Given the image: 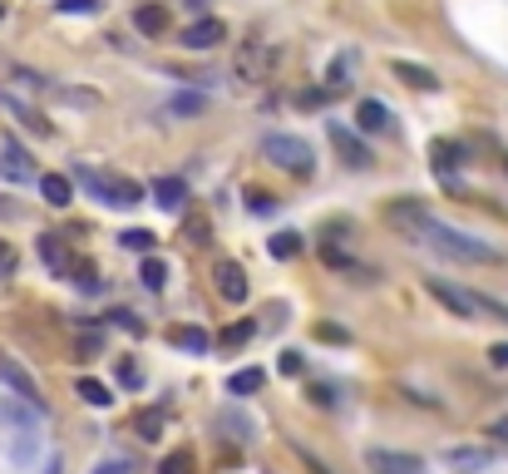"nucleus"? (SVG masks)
<instances>
[{
  "instance_id": "nucleus-1",
  "label": "nucleus",
  "mask_w": 508,
  "mask_h": 474,
  "mask_svg": "<svg viewBox=\"0 0 508 474\" xmlns=\"http://www.w3.org/2000/svg\"><path fill=\"white\" fill-rule=\"evenodd\" d=\"M79 173V183L89 188V198H99L104 208H134V203H143V183H134V178H124V173H104V168H74Z\"/></svg>"
},
{
  "instance_id": "nucleus-2",
  "label": "nucleus",
  "mask_w": 508,
  "mask_h": 474,
  "mask_svg": "<svg viewBox=\"0 0 508 474\" xmlns=\"http://www.w3.org/2000/svg\"><path fill=\"white\" fill-rule=\"evenodd\" d=\"M425 242L435 252H444V257H454V262H499V252L489 247L484 237H469V233H459V228H444L429 218V228H425Z\"/></svg>"
},
{
  "instance_id": "nucleus-3",
  "label": "nucleus",
  "mask_w": 508,
  "mask_h": 474,
  "mask_svg": "<svg viewBox=\"0 0 508 474\" xmlns=\"http://www.w3.org/2000/svg\"><path fill=\"white\" fill-rule=\"evenodd\" d=\"M262 158L287 168V173H311V144L296 139V134H267L262 139Z\"/></svg>"
},
{
  "instance_id": "nucleus-4",
  "label": "nucleus",
  "mask_w": 508,
  "mask_h": 474,
  "mask_svg": "<svg viewBox=\"0 0 508 474\" xmlns=\"http://www.w3.org/2000/svg\"><path fill=\"white\" fill-rule=\"evenodd\" d=\"M425 287H429V297H435V302H444V307H449L454 316H464V321H474V316L484 311V307H479V297H474V292L454 287V282H444V277H429Z\"/></svg>"
},
{
  "instance_id": "nucleus-5",
  "label": "nucleus",
  "mask_w": 508,
  "mask_h": 474,
  "mask_svg": "<svg viewBox=\"0 0 508 474\" xmlns=\"http://www.w3.org/2000/svg\"><path fill=\"white\" fill-rule=\"evenodd\" d=\"M370 474H425V460L405 455V450H365Z\"/></svg>"
},
{
  "instance_id": "nucleus-6",
  "label": "nucleus",
  "mask_w": 508,
  "mask_h": 474,
  "mask_svg": "<svg viewBox=\"0 0 508 474\" xmlns=\"http://www.w3.org/2000/svg\"><path fill=\"white\" fill-rule=\"evenodd\" d=\"M0 381H5V386H10V391H15L20 400H25V405L45 410V395H40L35 376H30V371H25V366H20V361H5V356H0Z\"/></svg>"
},
{
  "instance_id": "nucleus-7",
  "label": "nucleus",
  "mask_w": 508,
  "mask_h": 474,
  "mask_svg": "<svg viewBox=\"0 0 508 474\" xmlns=\"http://www.w3.org/2000/svg\"><path fill=\"white\" fill-rule=\"evenodd\" d=\"M326 139L336 144V153H341V158H346V163H351V168H370V149H365L361 139H356L351 129H346V124L326 119Z\"/></svg>"
},
{
  "instance_id": "nucleus-8",
  "label": "nucleus",
  "mask_w": 508,
  "mask_h": 474,
  "mask_svg": "<svg viewBox=\"0 0 508 474\" xmlns=\"http://www.w3.org/2000/svg\"><path fill=\"white\" fill-rule=\"evenodd\" d=\"M489 465H494V450H474V445L444 450V469H454V474H484Z\"/></svg>"
},
{
  "instance_id": "nucleus-9",
  "label": "nucleus",
  "mask_w": 508,
  "mask_h": 474,
  "mask_svg": "<svg viewBox=\"0 0 508 474\" xmlns=\"http://www.w3.org/2000/svg\"><path fill=\"white\" fill-rule=\"evenodd\" d=\"M247 292H252L247 272H242L232 257H222V262H217V297H222V302H247Z\"/></svg>"
},
{
  "instance_id": "nucleus-10",
  "label": "nucleus",
  "mask_w": 508,
  "mask_h": 474,
  "mask_svg": "<svg viewBox=\"0 0 508 474\" xmlns=\"http://www.w3.org/2000/svg\"><path fill=\"white\" fill-rule=\"evenodd\" d=\"M222 40H227V25H222L217 15H208V20H193V25L183 30V45H188V50H217Z\"/></svg>"
},
{
  "instance_id": "nucleus-11",
  "label": "nucleus",
  "mask_w": 508,
  "mask_h": 474,
  "mask_svg": "<svg viewBox=\"0 0 508 474\" xmlns=\"http://www.w3.org/2000/svg\"><path fill=\"white\" fill-rule=\"evenodd\" d=\"M0 178H10V183H30L35 178V163H30V153L20 149V144H0Z\"/></svg>"
},
{
  "instance_id": "nucleus-12",
  "label": "nucleus",
  "mask_w": 508,
  "mask_h": 474,
  "mask_svg": "<svg viewBox=\"0 0 508 474\" xmlns=\"http://www.w3.org/2000/svg\"><path fill=\"white\" fill-rule=\"evenodd\" d=\"M272 65H277V50H267V45H247L237 55V75L242 79H267Z\"/></svg>"
},
{
  "instance_id": "nucleus-13",
  "label": "nucleus",
  "mask_w": 508,
  "mask_h": 474,
  "mask_svg": "<svg viewBox=\"0 0 508 474\" xmlns=\"http://www.w3.org/2000/svg\"><path fill=\"white\" fill-rule=\"evenodd\" d=\"M385 223H390V228H405L410 237H425L429 213H425L420 203H395V208H385Z\"/></svg>"
},
{
  "instance_id": "nucleus-14",
  "label": "nucleus",
  "mask_w": 508,
  "mask_h": 474,
  "mask_svg": "<svg viewBox=\"0 0 508 474\" xmlns=\"http://www.w3.org/2000/svg\"><path fill=\"white\" fill-rule=\"evenodd\" d=\"M356 124H361V134H390V129H395V114H390L380 99H361Z\"/></svg>"
},
{
  "instance_id": "nucleus-15",
  "label": "nucleus",
  "mask_w": 508,
  "mask_h": 474,
  "mask_svg": "<svg viewBox=\"0 0 508 474\" xmlns=\"http://www.w3.org/2000/svg\"><path fill=\"white\" fill-rule=\"evenodd\" d=\"M148 193L158 198V208L163 213H183V203H188V183L183 178H153V188Z\"/></svg>"
},
{
  "instance_id": "nucleus-16",
  "label": "nucleus",
  "mask_w": 508,
  "mask_h": 474,
  "mask_svg": "<svg viewBox=\"0 0 508 474\" xmlns=\"http://www.w3.org/2000/svg\"><path fill=\"white\" fill-rule=\"evenodd\" d=\"M134 25H139V35H168V5L143 0V5L134 10Z\"/></svg>"
},
{
  "instance_id": "nucleus-17",
  "label": "nucleus",
  "mask_w": 508,
  "mask_h": 474,
  "mask_svg": "<svg viewBox=\"0 0 508 474\" xmlns=\"http://www.w3.org/2000/svg\"><path fill=\"white\" fill-rule=\"evenodd\" d=\"M0 104H5V109L15 114V119L25 124L30 134H50V119H45V114H40V109H30L25 99H15V94H0Z\"/></svg>"
},
{
  "instance_id": "nucleus-18",
  "label": "nucleus",
  "mask_w": 508,
  "mask_h": 474,
  "mask_svg": "<svg viewBox=\"0 0 508 474\" xmlns=\"http://www.w3.org/2000/svg\"><path fill=\"white\" fill-rule=\"evenodd\" d=\"M395 79L400 84H410V89H439V79H435V70H425V65H410V60H395Z\"/></svg>"
},
{
  "instance_id": "nucleus-19",
  "label": "nucleus",
  "mask_w": 508,
  "mask_h": 474,
  "mask_svg": "<svg viewBox=\"0 0 508 474\" xmlns=\"http://www.w3.org/2000/svg\"><path fill=\"white\" fill-rule=\"evenodd\" d=\"M203 109H208V94H193V89H183V94L168 99V119H198Z\"/></svg>"
},
{
  "instance_id": "nucleus-20",
  "label": "nucleus",
  "mask_w": 508,
  "mask_h": 474,
  "mask_svg": "<svg viewBox=\"0 0 508 474\" xmlns=\"http://www.w3.org/2000/svg\"><path fill=\"white\" fill-rule=\"evenodd\" d=\"M134 430H139V440H163V430H168V410H158V405H148L134 415Z\"/></svg>"
},
{
  "instance_id": "nucleus-21",
  "label": "nucleus",
  "mask_w": 508,
  "mask_h": 474,
  "mask_svg": "<svg viewBox=\"0 0 508 474\" xmlns=\"http://www.w3.org/2000/svg\"><path fill=\"white\" fill-rule=\"evenodd\" d=\"M40 193H45V203H50V208H69L74 188H69V178H65V173H45V178H40Z\"/></svg>"
},
{
  "instance_id": "nucleus-22",
  "label": "nucleus",
  "mask_w": 508,
  "mask_h": 474,
  "mask_svg": "<svg viewBox=\"0 0 508 474\" xmlns=\"http://www.w3.org/2000/svg\"><path fill=\"white\" fill-rule=\"evenodd\" d=\"M40 257H45L55 272H69V267H74V257L65 252V242H60L55 233H45V237H40Z\"/></svg>"
},
{
  "instance_id": "nucleus-23",
  "label": "nucleus",
  "mask_w": 508,
  "mask_h": 474,
  "mask_svg": "<svg viewBox=\"0 0 508 474\" xmlns=\"http://www.w3.org/2000/svg\"><path fill=\"white\" fill-rule=\"evenodd\" d=\"M262 381H267V371L247 366V371H232V376H227V391H232V395H252V391H262Z\"/></svg>"
},
{
  "instance_id": "nucleus-24",
  "label": "nucleus",
  "mask_w": 508,
  "mask_h": 474,
  "mask_svg": "<svg viewBox=\"0 0 508 474\" xmlns=\"http://www.w3.org/2000/svg\"><path fill=\"white\" fill-rule=\"evenodd\" d=\"M429 153H435V173H439V178H444V173H454V168L464 163V144H444V139H439Z\"/></svg>"
},
{
  "instance_id": "nucleus-25",
  "label": "nucleus",
  "mask_w": 508,
  "mask_h": 474,
  "mask_svg": "<svg viewBox=\"0 0 508 474\" xmlns=\"http://www.w3.org/2000/svg\"><path fill=\"white\" fill-rule=\"evenodd\" d=\"M74 395H79V400H84V405H99V410H109V405H114L109 386H104V381H89V376H84V381H79V386H74Z\"/></svg>"
},
{
  "instance_id": "nucleus-26",
  "label": "nucleus",
  "mask_w": 508,
  "mask_h": 474,
  "mask_svg": "<svg viewBox=\"0 0 508 474\" xmlns=\"http://www.w3.org/2000/svg\"><path fill=\"white\" fill-rule=\"evenodd\" d=\"M139 277H143V287H148V292H163V287H168V262L148 252L143 267H139Z\"/></svg>"
},
{
  "instance_id": "nucleus-27",
  "label": "nucleus",
  "mask_w": 508,
  "mask_h": 474,
  "mask_svg": "<svg viewBox=\"0 0 508 474\" xmlns=\"http://www.w3.org/2000/svg\"><path fill=\"white\" fill-rule=\"evenodd\" d=\"M168 341L183 346V351H208V331H203V326H173Z\"/></svg>"
},
{
  "instance_id": "nucleus-28",
  "label": "nucleus",
  "mask_w": 508,
  "mask_h": 474,
  "mask_svg": "<svg viewBox=\"0 0 508 474\" xmlns=\"http://www.w3.org/2000/svg\"><path fill=\"white\" fill-rule=\"evenodd\" d=\"M252 336H257V321H232L227 331L217 336V341H222V346H247Z\"/></svg>"
},
{
  "instance_id": "nucleus-29",
  "label": "nucleus",
  "mask_w": 508,
  "mask_h": 474,
  "mask_svg": "<svg viewBox=\"0 0 508 474\" xmlns=\"http://www.w3.org/2000/svg\"><path fill=\"white\" fill-rule=\"evenodd\" d=\"M267 252L272 257H296V252H301V233H277L267 242Z\"/></svg>"
},
{
  "instance_id": "nucleus-30",
  "label": "nucleus",
  "mask_w": 508,
  "mask_h": 474,
  "mask_svg": "<svg viewBox=\"0 0 508 474\" xmlns=\"http://www.w3.org/2000/svg\"><path fill=\"white\" fill-rule=\"evenodd\" d=\"M119 242L129 252H143V257L153 252V233H148V228H129V233H119Z\"/></svg>"
},
{
  "instance_id": "nucleus-31",
  "label": "nucleus",
  "mask_w": 508,
  "mask_h": 474,
  "mask_svg": "<svg viewBox=\"0 0 508 474\" xmlns=\"http://www.w3.org/2000/svg\"><path fill=\"white\" fill-rule=\"evenodd\" d=\"M158 474H193V450H173V455L158 465Z\"/></svg>"
},
{
  "instance_id": "nucleus-32",
  "label": "nucleus",
  "mask_w": 508,
  "mask_h": 474,
  "mask_svg": "<svg viewBox=\"0 0 508 474\" xmlns=\"http://www.w3.org/2000/svg\"><path fill=\"white\" fill-rule=\"evenodd\" d=\"M60 15H99V0H55Z\"/></svg>"
},
{
  "instance_id": "nucleus-33",
  "label": "nucleus",
  "mask_w": 508,
  "mask_h": 474,
  "mask_svg": "<svg viewBox=\"0 0 508 474\" xmlns=\"http://www.w3.org/2000/svg\"><path fill=\"white\" fill-rule=\"evenodd\" d=\"M316 341H331V346H346V341H351V331H346V326H336V321H321V326H316Z\"/></svg>"
},
{
  "instance_id": "nucleus-34",
  "label": "nucleus",
  "mask_w": 508,
  "mask_h": 474,
  "mask_svg": "<svg viewBox=\"0 0 508 474\" xmlns=\"http://www.w3.org/2000/svg\"><path fill=\"white\" fill-rule=\"evenodd\" d=\"M306 400H311V405H321V410H331V405H336V391L316 381V386H306Z\"/></svg>"
},
{
  "instance_id": "nucleus-35",
  "label": "nucleus",
  "mask_w": 508,
  "mask_h": 474,
  "mask_svg": "<svg viewBox=\"0 0 508 474\" xmlns=\"http://www.w3.org/2000/svg\"><path fill=\"white\" fill-rule=\"evenodd\" d=\"M277 371H282V376H301V371H306L301 351H282V356H277Z\"/></svg>"
},
{
  "instance_id": "nucleus-36",
  "label": "nucleus",
  "mask_w": 508,
  "mask_h": 474,
  "mask_svg": "<svg viewBox=\"0 0 508 474\" xmlns=\"http://www.w3.org/2000/svg\"><path fill=\"white\" fill-rule=\"evenodd\" d=\"M109 321H114V326H124L129 336H143V321H139L134 311H109Z\"/></svg>"
},
{
  "instance_id": "nucleus-37",
  "label": "nucleus",
  "mask_w": 508,
  "mask_h": 474,
  "mask_svg": "<svg viewBox=\"0 0 508 474\" xmlns=\"http://www.w3.org/2000/svg\"><path fill=\"white\" fill-rule=\"evenodd\" d=\"M296 460H301V465L311 469V474H336L331 465H321V460H316V455H311V450H306V445H296Z\"/></svg>"
},
{
  "instance_id": "nucleus-38",
  "label": "nucleus",
  "mask_w": 508,
  "mask_h": 474,
  "mask_svg": "<svg viewBox=\"0 0 508 474\" xmlns=\"http://www.w3.org/2000/svg\"><path fill=\"white\" fill-rule=\"evenodd\" d=\"M15 262H20V257H15V247H10L5 237H0V277H10V272H15Z\"/></svg>"
},
{
  "instance_id": "nucleus-39",
  "label": "nucleus",
  "mask_w": 508,
  "mask_h": 474,
  "mask_svg": "<svg viewBox=\"0 0 508 474\" xmlns=\"http://www.w3.org/2000/svg\"><path fill=\"white\" fill-rule=\"evenodd\" d=\"M94 474H134V460H104Z\"/></svg>"
},
{
  "instance_id": "nucleus-40",
  "label": "nucleus",
  "mask_w": 508,
  "mask_h": 474,
  "mask_svg": "<svg viewBox=\"0 0 508 474\" xmlns=\"http://www.w3.org/2000/svg\"><path fill=\"white\" fill-rule=\"evenodd\" d=\"M489 366H499V371H508V341H494V346H489Z\"/></svg>"
},
{
  "instance_id": "nucleus-41",
  "label": "nucleus",
  "mask_w": 508,
  "mask_h": 474,
  "mask_svg": "<svg viewBox=\"0 0 508 474\" xmlns=\"http://www.w3.org/2000/svg\"><path fill=\"white\" fill-rule=\"evenodd\" d=\"M247 203H252V213H272V208H277L272 193H247Z\"/></svg>"
},
{
  "instance_id": "nucleus-42",
  "label": "nucleus",
  "mask_w": 508,
  "mask_h": 474,
  "mask_svg": "<svg viewBox=\"0 0 508 474\" xmlns=\"http://www.w3.org/2000/svg\"><path fill=\"white\" fill-rule=\"evenodd\" d=\"M119 381H124V386H139V381H143V371H139L134 361H124V366H119Z\"/></svg>"
},
{
  "instance_id": "nucleus-43",
  "label": "nucleus",
  "mask_w": 508,
  "mask_h": 474,
  "mask_svg": "<svg viewBox=\"0 0 508 474\" xmlns=\"http://www.w3.org/2000/svg\"><path fill=\"white\" fill-rule=\"evenodd\" d=\"M489 435L499 440V445H508V415H499V420H494V425H489Z\"/></svg>"
},
{
  "instance_id": "nucleus-44",
  "label": "nucleus",
  "mask_w": 508,
  "mask_h": 474,
  "mask_svg": "<svg viewBox=\"0 0 508 474\" xmlns=\"http://www.w3.org/2000/svg\"><path fill=\"white\" fill-rule=\"evenodd\" d=\"M50 474H60V465H50Z\"/></svg>"
},
{
  "instance_id": "nucleus-45",
  "label": "nucleus",
  "mask_w": 508,
  "mask_h": 474,
  "mask_svg": "<svg viewBox=\"0 0 508 474\" xmlns=\"http://www.w3.org/2000/svg\"><path fill=\"white\" fill-rule=\"evenodd\" d=\"M0 20H5V5H0Z\"/></svg>"
}]
</instances>
